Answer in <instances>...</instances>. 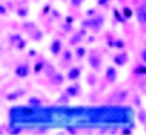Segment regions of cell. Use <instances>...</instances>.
<instances>
[{
    "label": "cell",
    "mask_w": 146,
    "mask_h": 135,
    "mask_svg": "<svg viewBox=\"0 0 146 135\" xmlns=\"http://www.w3.org/2000/svg\"><path fill=\"white\" fill-rule=\"evenodd\" d=\"M88 65L91 66L92 71L101 72V68H102V57H101L100 52L89 50V53H88Z\"/></svg>",
    "instance_id": "1"
},
{
    "label": "cell",
    "mask_w": 146,
    "mask_h": 135,
    "mask_svg": "<svg viewBox=\"0 0 146 135\" xmlns=\"http://www.w3.org/2000/svg\"><path fill=\"white\" fill-rule=\"evenodd\" d=\"M29 73H31L29 62H22V63H18V65L15 66V77H18L19 79L28 78Z\"/></svg>",
    "instance_id": "2"
},
{
    "label": "cell",
    "mask_w": 146,
    "mask_h": 135,
    "mask_svg": "<svg viewBox=\"0 0 146 135\" xmlns=\"http://www.w3.org/2000/svg\"><path fill=\"white\" fill-rule=\"evenodd\" d=\"M64 93L70 97V99H75V97H79L82 94V87H80V84L78 81H73V84L67 85V87L64 88Z\"/></svg>",
    "instance_id": "3"
},
{
    "label": "cell",
    "mask_w": 146,
    "mask_h": 135,
    "mask_svg": "<svg viewBox=\"0 0 146 135\" xmlns=\"http://www.w3.org/2000/svg\"><path fill=\"white\" fill-rule=\"evenodd\" d=\"M113 62H114L115 66L123 68V66H126L127 62H129V54H127L124 50H121V52H118L117 54L113 56Z\"/></svg>",
    "instance_id": "4"
},
{
    "label": "cell",
    "mask_w": 146,
    "mask_h": 135,
    "mask_svg": "<svg viewBox=\"0 0 146 135\" xmlns=\"http://www.w3.org/2000/svg\"><path fill=\"white\" fill-rule=\"evenodd\" d=\"M117 78H118L117 68H115V66H111V65L107 66V69H105V81H107L108 84H115Z\"/></svg>",
    "instance_id": "5"
},
{
    "label": "cell",
    "mask_w": 146,
    "mask_h": 135,
    "mask_svg": "<svg viewBox=\"0 0 146 135\" xmlns=\"http://www.w3.org/2000/svg\"><path fill=\"white\" fill-rule=\"evenodd\" d=\"M62 52H63V43L60 38L56 37V38H53L51 43H50V53L53 56H58V54H62Z\"/></svg>",
    "instance_id": "6"
},
{
    "label": "cell",
    "mask_w": 146,
    "mask_h": 135,
    "mask_svg": "<svg viewBox=\"0 0 146 135\" xmlns=\"http://www.w3.org/2000/svg\"><path fill=\"white\" fill-rule=\"evenodd\" d=\"M135 15H136V19L139 24L142 25H146V3H142L136 7L135 10Z\"/></svg>",
    "instance_id": "7"
},
{
    "label": "cell",
    "mask_w": 146,
    "mask_h": 135,
    "mask_svg": "<svg viewBox=\"0 0 146 135\" xmlns=\"http://www.w3.org/2000/svg\"><path fill=\"white\" fill-rule=\"evenodd\" d=\"M80 73H82V68H80V66H73V68L69 69L66 78H67L69 81H72V82H73V81H78V79L80 78Z\"/></svg>",
    "instance_id": "8"
},
{
    "label": "cell",
    "mask_w": 146,
    "mask_h": 135,
    "mask_svg": "<svg viewBox=\"0 0 146 135\" xmlns=\"http://www.w3.org/2000/svg\"><path fill=\"white\" fill-rule=\"evenodd\" d=\"M104 21H105V18H104L102 15L94 16V18H92V31L98 32V31L102 28V25H104Z\"/></svg>",
    "instance_id": "9"
},
{
    "label": "cell",
    "mask_w": 146,
    "mask_h": 135,
    "mask_svg": "<svg viewBox=\"0 0 146 135\" xmlns=\"http://www.w3.org/2000/svg\"><path fill=\"white\" fill-rule=\"evenodd\" d=\"M48 81H50L53 85H62V84L64 82V75H63L62 72L56 71L51 77H48Z\"/></svg>",
    "instance_id": "10"
},
{
    "label": "cell",
    "mask_w": 146,
    "mask_h": 135,
    "mask_svg": "<svg viewBox=\"0 0 146 135\" xmlns=\"http://www.w3.org/2000/svg\"><path fill=\"white\" fill-rule=\"evenodd\" d=\"M73 62V53L69 48H63L62 52V66H67Z\"/></svg>",
    "instance_id": "11"
},
{
    "label": "cell",
    "mask_w": 146,
    "mask_h": 135,
    "mask_svg": "<svg viewBox=\"0 0 146 135\" xmlns=\"http://www.w3.org/2000/svg\"><path fill=\"white\" fill-rule=\"evenodd\" d=\"M27 94V91L23 90V88H19V90H16V91H13V93H9L5 99H6V101H16L18 99H21L22 95H25Z\"/></svg>",
    "instance_id": "12"
},
{
    "label": "cell",
    "mask_w": 146,
    "mask_h": 135,
    "mask_svg": "<svg viewBox=\"0 0 146 135\" xmlns=\"http://www.w3.org/2000/svg\"><path fill=\"white\" fill-rule=\"evenodd\" d=\"M45 65H47V60H45L44 57H41V59L36 60L35 65H34V73H35V75H40V73H42L44 69H45Z\"/></svg>",
    "instance_id": "13"
},
{
    "label": "cell",
    "mask_w": 146,
    "mask_h": 135,
    "mask_svg": "<svg viewBox=\"0 0 146 135\" xmlns=\"http://www.w3.org/2000/svg\"><path fill=\"white\" fill-rule=\"evenodd\" d=\"M133 73H135L136 77H146V63L142 62L140 65H136L133 68Z\"/></svg>",
    "instance_id": "14"
},
{
    "label": "cell",
    "mask_w": 146,
    "mask_h": 135,
    "mask_svg": "<svg viewBox=\"0 0 146 135\" xmlns=\"http://www.w3.org/2000/svg\"><path fill=\"white\" fill-rule=\"evenodd\" d=\"M83 37H85V35H83L80 31L75 32V34L72 35V38L69 40V44H70V46H79V43L83 40Z\"/></svg>",
    "instance_id": "15"
},
{
    "label": "cell",
    "mask_w": 146,
    "mask_h": 135,
    "mask_svg": "<svg viewBox=\"0 0 146 135\" xmlns=\"http://www.w3.org/2000/svg\"><path fill=\"white\" fill-rule=\"evenodd\" d=\"M86 54H88L86 47H83V46H76V48H75V56H76L78 60H82Z\"/></svg>",
    "instance_id": "16"
},
{
    "label": "cell",
    "mask_w": 146,
    "mask_h": 135,
    "mask_svg": "<svg viewBox=\"0 0 146 135\" xmlns=\"http://www.w3.org/2000/svg\"><path fill=\"white\" fill-rule=\"evenodd\" d=\"M29 37H31V40H34V41H41L44 38V32L41 30H38V28H35L34 31L29 32Z\"/></svg>",
    "instance_id": "17"
},
{
    "label": "cell",
    "mask_w": 146,
    "mask_h": 135,
    "mask_svg": "<svg viewBox=\"0 0 146 135\" xmlns=\"http://www.w3.org/2000/svg\"><path fill=\"white\" fill-rule=\"evenodd\" d=\"M137 119H139V124L146 126V110L143 107H139L137 110Z\"/></svg>",
    "instance_id": "18"
},
{
    "label": "cell",
    "mask_w": 146,
    "mask_h": 135,
    "mask_svg": "<svg viewBox=\"0 0 146 135\" xmlns=\"http://www.w3.org/2000/svg\"><path fill=\"white\" fill-rule=\"evenodd\" d=\"M111 10H113L114 18H115V21H117V22H126V21H127V19L124 18V15H123V12H121V10H118L117 7H113Z\"/></svg>",
    "instance_id": "19"
},
{
    "label": "cell",
    "mask_w": 146,
    "mask_h": 135,
    "mask_svg": "<svg viewBox=\"0 0 146 135\" xmlns=\"http://www.w3.org/2000/svg\"><path fill=\"white\" fill-rule=\"evenodd\" d=\"M28 104L32 106V107H35V109H38V107H41L42 100L38 99V97H29V99H28Z\"/></svg>",
    "instance_id": "20"
},
{
    "label": "cell",
    "mask_w": 146,
    "mask_h": 135,
    "mask_svg": "<svg viewBox=\"0 0 146 135\" xmlns=\"http://www.w3.org/2000/svg\"><path fill=\"white\" fill-rule=\"evenodd\" d=\"M86 82L91 85V87H94V85L96 84V72H89L88 75H86Z\"/></svg>",
    "instance_id": "21"
},
{
    "label": "cell",
    "mask_w": 146,
    "mask_h": 135,
    "mask_svg": "<svg viewBox=\"0 0 146 135\" xmlns=\"http://www.w3.org/2000/svg\"><path fill=\"white\" fill-rule=\"evenodd\" d=\"M28 13H29V9H28L27 6H22V7H18V9H16V15H18L19 18H27Z\"/></svg>",
    "instance_id": "22"
},
{
    "label": "cell",
    "mask_w": 146,
    "mask_h": 135,
    "mask_svg": "<svg viewBox=\"0 0 146 135\" xmlns=\"http://www.w3.org/2000/svg\"><path fill=\"white\" fill-rule=\"evenodd\" d=\"M54 72H56V68H54L51 63H48V62H47V65H45V69H44V73H45L47 77H51Z\"/></svg>",
    "instance_id": "23"
},
{
    "label": "cell",
    "mask_w": 146,
    "mask_h": 135,
    "mask_svg": "<svg viewBox=\"0 0 146 135\" xmlns=\"http://www.w3.org/2000/svg\"><path fill=\"white\" fill-rule=\"evenodd\" d=\"M121 12H123V15H124L126 19H130V18L133 16V13H135V12H133L130 7H127V6H123V7H121Z\"/></svg>",
    "instance_id": "24"
},
{
    "label": "cell",
    "mask_w": 146,
    "mask_h": 135,
    "mask_svg": "<svg viewBox=\"0 0 146 135\" xmlns=\"http://www.w3.org/2000/svg\"><path fill=\"white\" fill-rule=\"evenodd\" d=\"M115 48L118 52H121V50H124V48H126V43H124L123 38H115Z\"/></svg>",
    "instance_id": "25"
},
{
    "label": "cell",
    "mask_w": 146,
    "mask_h": 135,
    "mask_svg": "<svg viewBox=\"0 0 146 135\" xmlns=\"http://www.w3.org/2000/svg\"><path fill=\"white\" fill-rule=\"evenodd\" d=\"M21 38H22V37H21L19 34H12V35H9V41H10V44H13V46H16V43H18Z\"/></svg>",
    "instance_id": "26"
},
{
    "label": "cell",
    "mask_w": 146,
    "mask_h": 135,
    "mask_svg": "<svg viewBox=\"0 0 146 135\" xmlns=\"http://www.w3.org/2000/svg\"><path fill=\"white\" fill-rule=\"evenodd\" d=\"M69 100H70V97L66 94V93H63L62 94V97L57 100V103H62V104H69Z\"/></svg>",
    "instance_id": "27"
},
{
    "label": "cell",
    "mask_w": 146,
    "mask_h": 135,
    "mask_svg": "<svg viewBox=\"0 0 146 135\" xmlns=\"http://www.w3.org/2000/svg\"><path fill=\"white\" fill-rule=\"evenodd\" d=\"M18 50H23V48L27 47V40H23V38H21L18 43H16V46H15Z\"/></svg>",
    "instance_id": "28"
},
{
    "label": "cell",
    "mask_w": 146,
    "mask_h": 135,
    "mask_svg": "<svg viewBox=\"0 0 146 135\" xmlns=\"http://www.w3.org/2000/svg\"><path fill=\"white\" fill-rule=\"evenodd\" d=\"M96 15H98V12H96L95 7H91V9L86 10V16H88V18H94V16H96Z\"/></svg>",
    "instance_id": "29"
},
{
    "label": "cell",
    "mask_w": 146,
    "mask_h": 135,
    "mask_svg": "<svg viewBox=\"0 0 146 135\" xmlns=\"http://www.w3.org/2000/svg\"><path fill=\"white\" fill-rule=\"evenodd\" d=\"M62 28H63V31H64V32H69V31H72V24H69V22H64Z\"/></svg>",
    "instance_id": "30"
},
{
    "label": "cell",
    "mask_w": 146,
    "mask_h": 135,
    "mask_svg": "<svg viewBox=\"0 0 146 135\" xmlns=\"http://www.w3.org/2000/svg\"><path fill=\"white\" fill-rule=\"evenodd\" d=\"M50 10H51V6L50 5H45L44 6V10H42V16H47L48 13H50Z\"/></svg>",
    "instance_id": "31"
},
{
    "label": "cell",
    "mask_w": 146,
    "mask_h": 135,
    "mask_svg": "<svg viewBox=\"0 0 146 135\" xmlns=\"http://www.w3.org/2000/svg\"><path fill=\"white\" fill-rule=\"evenodd\" d=\"M96 5L102 7H108V0H96Z\"/></svg>",
    "instance_id": "32"
},
{
    "label": "cell",
    "mask_w": 146,
    "mask_h": 135,
    "mask_svg": "<svg viewBox=\"0 0 146 135\" xmlns=\"http://www.w3.org/2000/svg\"><path fill=\"white\" fill-rule=\"evenodd\" d=\"M140 60L146 63V48H143V50L140 52Z\"/></svg>",
    "instance_id": "33"
},
{
    "label": "cell",
    "mask_w": 146,
    "mask_h": 135,
    "mask_svg": "<svg viewBox=\"0 0 146 135\" xmlns=\"http://www.w3.org/2000/svg\"><path fill=\"white\" fill-rule=\"evenodd\" d=\"M0 15H7V9L5 7V5H2V6H0Z\"/></svg>",
    "instance_id": "34"
},
{
    "label": "cell",
    "mask_w": 146,
    "mask_h": 135,
    "mask_svg": "<svg viewBox=\"0 0 146 135\" xmlns=\"http://www.w3.org/2000/svg\"><path fill=\"white\" fill-rule=\"evenodd\" d=\"M82 5V0H72V6H75V7H79Z\"/></svg>",
    "instance_id": "35"
},
{
    "label": "cell",
    "mask_w": 146,
    "mask_h": 135,
    "mask_svg": "<svg viewBox=\"0 0 146 135\" xmlns=\"http://www.w3.org/2000/svg\"><path fill=\"white\" fill-rule=\"evenodd\" d=\"M64 22H69V24H72V25H73V18L72 16H66L64 18Z\"/></svg>",
    "instance_id": "36"
},
{
    "label": "cell",
    "mask_w": 146,
    "mask_h": 135,
    "mask_svg": "<svg viewBox=\"0 0 146 135\" xmlns=\"http://www.w3.org/2000/svg\"><path fill=\"white\" fill-rule=\"evenodd\" d=\"M28 56H29V57H34V56H36V52H35V50H29V52H28Z\"/></svg>",
    "instance_id": "37"
},
{
    "label": "cell",
    "mask_w": 146,
    "mask_h": 135,
    "mask_svg": "<svg viewBox=\"0 0 146 135\" xmlns=\"http://www.w3.org/2000/svg\"><path fill=\"white\" fill-rule=\"evenodd\" d=\"M123 132H124V134H131V131H130V129H124Z\"/></svg>",
    "instance_id": "38"
}]
</instances>
